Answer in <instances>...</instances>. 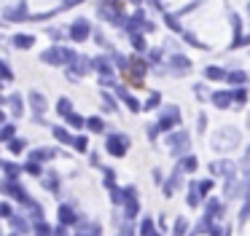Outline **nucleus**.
Here are the masks:
<instances>
[{"instance_id":"1","label":"nucleus","mask_w":250,"mask_h":236,"mask_svg":"<svg viewBox=\"0 0 250 236\" xmlns=\"http://www.w3.org/2000/svg\"><path fill=\"white\" fill-rule=\"evenodd\" d=\"M237 132H226V134H218V137H215V145H218V148H226V145H234V142H237Z\"/></svg>"}]
</instances>
